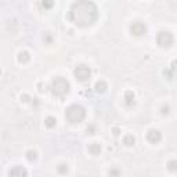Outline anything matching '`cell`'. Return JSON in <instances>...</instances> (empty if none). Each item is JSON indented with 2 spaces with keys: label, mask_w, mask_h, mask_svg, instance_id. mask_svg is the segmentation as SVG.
Here are the masks:
<instances>
[{
  "label": "cell",
  "mask_w": 177,
  "mask_h": 177,
  "mask_svg": "<svg viewBox=\"0 0 177 177\" xmlns=\"http://www.w3.org/2000/svg\"><path fill=\"white\" fill-rule=\"evenodd\" d=\"M98 18L97 6L93 2H76L71 6L68 12V20L80 28H86L93 25Z\"/></svg>",
  "instance_id": "obj_1"
},
{
  "label": "cell",
  "mask_w": 177,
  "mask_h": 177,
  "mask_svg": "<svg viewBox=\"0 0 177 177\" xmlns=\"http://www.w3.org/2000/svg\"><path fill=\"white\" fill-rule=\"evenodd\" d=\"M86 118V109L80 104H72L65 109V119L69 123H80Z\"/></svg>",
  "instance_id": "obj_2"
},
{
  "label": "cell",
  "mask_w": 177,
  "mask_h": 177,
  "mask_svg": "<svg viewBox=\"0 0 177 177\" xmlns=\"http://www.w3.org/2000/svg\"><path fill=\"white\" fill-rule=\"evenodd\" d=\"M50 89H51V91H53L54 96H57V97H64V96H66L69 93L71 85L65 78L57 76V78H54L53 82H51Z\"/></svg>",
  "instance_id": "obj_3"
},
{
  "label": "cell",
  "mask_w": 177,
  "mask_h": 177,
  "mask_svg": "<svg viewBox=\"0 0 177 177\" xmlns=\"http://www.w3.org/2000/svg\"><path fill=\"white\" fill-rule=\"evenodd\" d=\"M73 75H75L76 80L85 83L91 78V69H90L87 65H78L75 69H73Z\"/></svg>",
  "instance_id": "obj_4"
},
{
  "label": "cell",
  "mask_w": 177,
  "mask_h": 177,
  "mask_svg": "<svg viewBox=\"0 0 177 177\" xmlns=\"http://www.w3.org/2000/svg\"><path fill=\"white\" fill-rule=\"evenodd\" d=\"M173 42H175V37H173V35L170 33V32H167V31L159 32L158 36H156V43L159 44L160 47H163V49L170 47L173 44Z\"/></svg>",
  "instance_id": "obj_5"
},
{
  "label": "cell",
  "mask_w": 177,
  "mask_h": 177,
  "mask_svg": "<svg viewBox=\"0 0 177 177\" xmlns=\"http://www.w3.org/2000/svg\"><path fill=\"white\" fill-rule=\"evenodd\" d=\"M130 33L134 35V36H143V35L147 33V27L144 22L141 21H134L133 24H130Z\"/></svg>",
  "instance_id": "obj_6"
},
{
  "label": "cell",
  "mask_w": 177,
  "mask_h": 177,
  "mask_svg": "<svg viewBox=\"0 0 177 177\" xmlns=\"http://www.w3.org/2000/svg\"><path fill=\"white\" fill-rule=\"evenodd\" d=\"M8 177H28V172L24 166H14L8 170Z\"/></svg>",
  "instance_id": "obj_7"
},
{
  "label": "cell",
  "mask_w": 177,
  "mask_h": 177,
  "mask_svg": "<svg viewBox=\"0 0 177 177\" xmlns=\"http://www.w3.org/2000/svg\"><path fill=\"white\" fill-rule=\"evenodd\" d=\"M147 140L150 141L151 144H158L162 140V133H160L158 129H151L147 133Z\"/></svg>",
  "instance_id": "obj_8"
},
{
  "label": "cell",
  "mask_w": 177,
  "mask_h": 177,
  "mask_svg": "<svg viewBox=\"0 0 177 177\" xmlns=\"http://www.w3.org/2000/svg\"><path fill=\"white\" fill-rule=\"evenodd\" d=\"M123 102L126 107H133L134 104H136V96H134L133 91H126L125 93V97H123Z\"/></svg>",
  "instance_id": "obj_9"
},
{
  "label": "cell",
  "mask_w": 177,
  "mask_h": 177,
  "mask_svg": "<svg viewBox=\"0 0 177 177\" xmlns=\"http://www.w3.org/2000/svg\"><path fill=\"white\" fill-rule=\"evenodd\" d=\"M87 150H89V152L91 154V155H98V154L101 152V144L100 143H91L87 147Z\"/></svg>",
  "instance_id": "obj_10"
},
{
  "label": "cell",
  "mask_w": 177,
  "mask_h": 177,
  "mask_svg": "<svg viewBox=\"0 0 177 177\" xmlns=\"http://www.w3.org/2000/svg\"><path fill=\"white\" fill-rule=\"evenodd\" d=\"M94 89H96V91L97 93H105L107 91V89H108V85L104 82V80H97L96 85H94Z\"/></svg>",
  "instance_id": "obj_11"
},
{
  "label": "cell",
  "mask_w": 177,
  "mask_h": 177,
  "mask_svg": "<svg viewBox=\"0 0 177 177\" xmlns=\"http://www.w3.org/2000/svg\"><path fill=\"white\" fill-rule=\"evenodd\" d=\"M123 144L125 145H127V147L134 145V144H136V138H134L133 134H127V136L123 137Z\"/></svg>",
  "instance_id": "obj_12"
},
{
  "label": "cell",
  "mask_w": 177,
  "mask_h": 177,
  "mask_svg": "<svg viewBox=\"0 0 177 177\" xmlns=\"http://www.w3.org/2000/svg\"><path fill=\"white\" fill-rule=\"evenodd\" d=\"M177 72V60H175L172 62V65H170V69H167V76H169V79H172L173 76L176 75Z\"/></svg>",
  "instance_id": "obj_13"
},
{
  "label": "cell",
  "mask_w": 177,
  "mask_h": 177,
  "mask_svg": "<svg viewBox=\"0 0 177 177\" xmlns=\"http://www.w3.org/2000/svg\"><path fill=\"white\" fill-rule=\"evenodd\" d=\"M29 60H31V56H29L28 51H21V53L18 54V61H20V62L25 64V62H28Z\"/></svg>",
  "instance_id": "obj_14"
},
{
  "label": "cell",
  "mask_w": 177,
  "mask_h": 177,
  "mask_svg": "<svg viewBox=\"0 0 177 177\" xmlns=\"http://www.w3.org/2000/svg\"><path fill=\"white\" fill-rule=\"evenodd\" d=\"M108 175H109V177H120L122 172H120V169L112 166V167H109V169H108Z\"/></svg>",
  "instance_id": "obj_15"
},
{
  "label": "cell",
  "mask_w": 177,
  "mask_h": 177,
  "mask_svg": "<svg viewBox=\"0 0 177 177\" xmlns=\"http://www.w3.org/2000/svg\"><path fill=\"white\" fill-rule=\"evenodd\" d=\"M44 125H46L47 127H54L57 125V119L54 118V116H49V118H46V120H44Z\"/></svg>",
  "instance_id": "obj_16"
},
{
  "label": "cell",
  "mask_w": 177,
  "mask_h": 177,
  "mask_svg": "<svg viewBox=\"0 0 177 177\" xmlns=\"http://www.w3.org/2000/svg\"><path fill=\"white\" fill-rule=\"evenodd\" d=\"M27 159L29 160V162H33V160L37 159V152L35 150H29L27 152Z\"/></svg>",
  "instance_id": "obj_17"
},
{
  "label": "cell",
  "mask_w": 177,
  "mask_h": 177,
  "mask_svg": "<svg viewBox=\"0 0 177 177\" xmlns=\"http://www.w3.org/2000/svg\"><path fill=\"white\" fill-rule=\"evenodd\" d=\"M57 170H58L60 175H66L69 169H68V165H66V163H60V165L57 166Z\"/></svg>",
  "instance_id": "obj_18"
},
{
  "label": "cell",
  "mask_w": 177,
  "mask_h": 177,
  "mask_svg": "<svg viewBox=\"0 0 177 177\" xmlns=\"http://www.w3.org/2000/svg\"><path fill=\"white\" fill-rule=\"evenodd\" d=\"M167 169H169L170 172H176L177 170V160H175V159L169 160V162H167Z\"/></svg>",
  "instance_id": "obj_19"
},
{
  "label": "cell",
  "mask_w": 177,
  "mask_h": 177,
  "mask_svg": "<svg viewBox=\"0 0 177 177\" xmlns=\"http://www.w3.org/2000/svg\"><path fill=\"white\" fill-rule=\"evenodd\" d=\"M43 40L46 42L47 44H51V43H53V36H51L49 32H47V33H44V35H43Z\"/></svg>",
  "instance_id": "obj_20"
},
{
  "label": "cell",
  "mask_w": 177,
  "mask_h": 177,
  "mask_svg": "<svg viewBox=\"0 0 177 177\" xmlns=\"http://www.w3.org/2000/svg\"><path fill=\"white\" fill-rule=\"evenodd\" d=\"M170 112V107L169 105H162V108H160V114L162 115H167Z\"/></svg>",
  "instance_id": "obj_21"
},
{
  "label": "cell",
  "mask_w": 177,
  "mask_h": 177,
  "mask_svg": "<svg viewBox=\"0 0 177 177\" xmlns=\"http://www.w3.org/2000/svg\"><path fill=\"white\" fill-rule=\"evenodd\" d=\"M86 131H87V134H94V126H93V125H90V126L86 129Z\"/></svg>",
  "instance_id": "obj_22"
},
{
  "label": "cell",
  "mask_w": 177,
  "mask_h": 177,
  "mask_svg": "<svg viewBox=\"0 0 177 177\" xmlns=\"http://www.w3.org/2000/svg\"><path fill=\"white\" fill-rule=\"evenodd\" d=\"M119 134H120V130H119L118 127H115L114 129V136H119Z\"/></svg>",
  "instance_id": "obj_23"
},
{
  "label": "cell",
  "mask_w": 177,
  "mask_h": 177,
  "mask_svg": "<svg viewBox=\"0 0 177 177\" xmlns=\"http://www.w3.org/2000/svg\"><path fill=\"white\" fill-rule=\"evenodd\" d=\"M42 6H43V7H51L53 3H42Z\"/></svg>",
  "instance_id": "obj_24"
}]
</instances>
